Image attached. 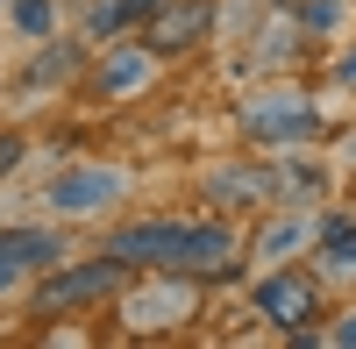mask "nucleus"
<instances>
[{
  "instance_id": "f257e3e1",
  "label": "nucleus",
  "mask_w": 356,
  "mask_h": 349,
  "mask_svg": "<svg viewBox=\"0 0 356 349\" xmlns=\"http://www.w3.org/2000/svg\"><path fill=\"white\" fill-rule=\"evenodd\" d=\"M114 264H150V271H186V278H214L235 271V236L207 221H136L122 236H107Z\"/></svg>"
},
{
  "instance_id": "f03ea898",
  "label": "nucleus",
  "mask_w": 356,
  "mask_h": 349,
  "mask_svg": "<svg viewBox=\"0 0 356 349\" xmlns=\"http://www.w3.org/2000/svg\"><path fill=\"white\" fill-rule=\"evenodd\" d=\"M193 307H200V285L186 271H157L143 293L122 300V321L136 335H157V328H178V321H193Z\"/></svg>"
},
{
  "instance_id": "7ed1b4c3",
  "label": "nucleus",
  "mask_w": 356,
  "mask_h": 349,
  "mask_svg": "<svg viewBox=\"0 0 356 349\" xmlns=\"http://www.w3.org/2000/svg\"><path fill=\"white\" fill-rule=\"evenodd\" d=\"M122 271L129 264H114L107 250L93 257V264H72V271L50 264V278L36 285V314H65V307H86V300H107L114 285H122Z\"/></svg>"
},
{
  "instance_id": "20e7f679",
  "label": "nucleus",
  "mask_w": 356,
  "mask_h": 349,
  "mask_svg": "<svg viewBox=\"0 0 356 349\" xmlns=\"http://www.w3.org/2000/svg\"><path fill=\"white\" fill-rule=\"evenodd\" d=\"M122 193H129V179H122L114 164H79V171H57V179H50L43 207H57V214H100V207H114Z\"/></svg>"
},
{
  "instance_id": "39448f33",
  "label": "nucleus",
  "mask_w": 356,
  "mask_h": 349,
  "mask_svg": "<svg viewBox=\"0 0 356 349\" xmlns=\"http://www.w3.org/2000/svg\"><path fill=\"white\" fill-rule=\"evenodd\" d=\"M50 264H65L57 228H0V293H15L29 271H50Z\"/></svg>"
},
{
  "instance_id": "423d86ee",
  "label": "nucleus",
  "mask_w": 356,
  "mask_h": 349,
  "mask_svg": "<svg viewBox=\"0 0 356 349\" xmlns=\"http://www.w3.org/2000/svg\"><path fill=\"white\" fill-rule=\"evenodd\" d=\"M207 22H214L207 0H157V15L143 22V43H150L157 57H164V50H186V43L207 36Z\"/></svg>"
},
{
  "instance_id": "0eeeda50",
  "label": "nucleus",
  "mask_w": 356,
  "mask_h": 349,
  "mask_svg": "<svg viewBox=\"0 0 356 349\" xmlns=\"http://www.w3.org/2000/svg\"><path fill=\"white\" fill-rule=\"evenodd\" d=\"M257 307L271 314L278 328H307L314 321V307H321V293H314V278L307 271H271L257 285Z\"/></svg>"
},
{
  "instance_id": "6e6552de",
  "label": "nucleus",
  "mask_w": 356,
  "mask_h": 349,
  "mask_svg": "<svg viewBox=\"0 0 356 349\" xmlns=\"http://www.w3.org/2000/svg\"><path fill=\"white\" fill-rule=\"evenodd\" d=\"M150 65H157V50H150V43H114L100 65H93V93H107V100L143 93V86H150Z\"/></svg>"
},
{
  "instance_id": "1a4fd4ad",
  "label": "nucleus",
  "mask_w": 356,
  "mask_h": 349,
  "mask_svg": "<svg viewBox=\"0 0 356 349\" xmlns=\"http://www.w3.org/2000/svg\"><path fill=\"white\" fill-rule=\"evenodd\" d=\"M243 129H250L257 143H307L321 122H314L307 100H257V107L243 114Z\"/></svg>"
},
{
  "instance_id": "9d476101",
  "label": "nucleus",
  "mask_w": 356,
  "mask_h": 349,
  "mask_svg": "<svg viewBox=\"0 0 356 349\" xmlns=\"http://www.w3.org/2000/svg\"><path fill=\"white\" fill-rule=\"evenodd\" d=\"M207 193H214L221 207H250V200H278L285 179H278V171H257V164H228V171L207 179Z\"/></svg>"
},
{
  "instance_id": "9b49d317",
  "label": "nucleus",
  "mask_w": 356,
  "mask_h": 349,
  "mask_svg": "<svg viewBox=\"0 0 356 349\" xmlns=\"http://www.w3.org/2000/svg\"><path fill=\"white\" fill-rule=\"evenodd\" d=\"M79 72V50L72 43H57V50H36L29 57V72H22V93H43V86H65Z\"/></svg>"
},
{
  "instance_id": "f8f14e48",
  "label": "nucleus",
  "mask_w": 356,
  "mask_h": 349,
  "mask_svg": "<svg viewBox=\"0 0 356 349\" xmlns=\"http://www.w3.org/2000/svg\"><path fill=\"white\" fill-rule=\"evenodd\" d=\"M157 0H100L93 15H86V36H122L129 22H150Z\"/></svg>"
},
{
  "instance_id": "ddd939ff",
  "label": "nucleus",
  "mask_w": 356,
  "mask_h": 349,
  "mask_svg": "<svg viewBox=\"0 0 356 349\" xmlns=\"http://www.w3.org/2000/svg\"><path fill=\"white\" fill-rule=\"evenodd\" d=\"M300 243H307V221H271V228H264V243H257V257H264V264H278V257H292Z\"/></svg>"
},
{
  "instance_id": "4468645a",
  "label": "nucleus",
  "mask_w": 356,
  "mask_h": 349,
  "mask_svg": "<svg viewBox=\"0 0 356 349\" xmlns=\"http://www.w3.org/2000/svg\"><path fill=\"white\" fill-rule=\"evenodd\" d=\"M8 8H15V22L29 29V36H43V29H50V0H8Z\"/></svg>"
},
{
  "instance_id": "2eb2a0df",
  "label": "nucleus",
  "mask_w": 356,
  "mask_h": 349,
  "mask_svg": "<svg viewBox=\"0 0 356 349\" xmlns=\"http://www.w3.org/2000/svg\"><path fill=\"white\" fill-rule=\"evenodd\" d=\"M328 264L356 271V228H328Z\"/></svg>"
},
{
  "instance_id": "dca6fc26",
  "label": "nucleus",
  "mask_w": 356,
  "mask_h": 349,
  "mask_svg": "<svg viewBox=\"0 0 356 349\" xmlns=\"http://www.w3.org/2000/svg\"><path fill=\"white\" fill-rule=\"evenodd\" d=\"M342 22V0H307V29H335Z\"/></svg>"
},
{
  "instance_id": "f3484780",
  "label": "nucleus",
  "mask_w": 356,
  "mask_h": 349,
  "mask_svg": "<svg viewBox=\"0 0 356 349\" xmlns=\"http://www.w3.org/2000/svg\"><path fill=\"white\" fill-rule=\"evenodd\" d=\"M22 164V136H0V171H15Z\"/></svg>"
},
{
  "instance_id": "a211bd4d",
  "label": "nucleus",
  "mask_w": 356,
  "mask_h": 349,
  "mask_svg": "<svg viewBox=\"0 0 356 349\" xmlns=\"http://www.w3.org/2000/svg\"><path fill=\"white\" fill-rule=\"evenodd\" d=\"M335 79H342V86H356V50H349L342 65H335Z\"/></svg>"
},
{
  "instance_id": "6ab92c4d",
  "label": "nucleus",
  "mask_w": 356,
  "mask_h": 349,
  "mask_svg": "<svg viewBox=\"0 0 356 349\" xmlns=\"http://www.w3.org/2000/svg\"><path fill=\"white\" fill-rule=\"evenodd\" d=\"M335 342H342V349H356V314H349V321L335 328Z\"/></svg>"
},
{
  "instance_id": "aec40b11",
  "label": "nucleus",
  "mask_w": 356,
  "mask_h": 349,
  "mask_svg": "<svg viewBox=\"0 0 356 349\" xmlns=\"http://www.w3.org/2000/svg\"><path fill=\"white\" fill-rule=\"evenodd\" d=\"M0 8H8V0H0Z\"/></svg>"
}]
</instances>
